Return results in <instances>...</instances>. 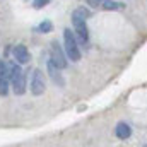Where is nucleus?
<instances>
[{
    "mask_svg": "<svg viewBox=\"0 0 147 147\" xmlns=\"http://www.w3.org/2000/svg\"><path fill=\"white\" fill-rule=\"evenodd\" d=\"M9 77H10V84L14 87V92L19 94V96L24 94V91H26V75L17 63H9Z\"/></svg>",
    "mask_w": 147,
    "mask_h": 147,
    "instance_id": "obj_1",
    "label": "nucleus"
},
{
    "mask_svg": "<svg viewBox=\"0 0 147 147\" xmlns=\"http://www.w3.org/2000/svg\"><path fill=\"white\" fill-rule=\"evenodd\" d=\"M63 46H65V53H67V58H70L72 62H79L80 60V50H79V45H77V39L74 36V33L70 29H65L63 31Z\"/></svg>",
    "mask_w": 147,
    "mask_h": 147,
    "instance_id": "obj_2",
    "label": "nucleus"
},
{
    "mask_svg": "<svg viewBox=\"0 0 147 147\" xmlns=\"http://www.w3.org/2000/svg\"><path fill=\"white\" fill-rule=\"evenodd\" d=\"M50 51H51V60L55 62V65L62 70L67 67V53H63V50L60 48V45L57 41H51V46H50Z\"/></svg>",
    "mask_w": 147,
    "mask_h": 147,
    "instance_id": "obj_3",
    "label": "nucleus"
},
{
    "mask_svg": "<svg viewBox=\"0 0 147 147\" xmlns=\"http://www.w3.org/2000/svg\"><path fill=\"white\" fill-rule=\"evenodd\" d=\"M31 92L34 94V96H39V94H43L45 92V75L43 72L36 69L34 72H33V77H31Z\"/></svg>",
    "mask_w": 147,
    "mask_h": 147,
    "instance_id": "obj_4",
    "label": "nucleus"
},
{
    "mask_svg": "<svg viewBox=\"0 0 147 147\" xmlns=\"http://www.w3.org/2000/svg\"><path fill=\"white\" fill-rule=\"evenodd\" d=\"M9 82H10V77H9V65L0 62V96H5L7 91H9Z\"/></svg>",
    "mask_w": 147,
    "mask_h": 147,
    "instance_id": "obj_5",
    "label": "nucleus"
},
{
    "mask_svg": "<svg viewBox=\"0 0 147 147\" xmlns=\"http://www.w3.org/2000/svg\"><path fill=\"white\" fill-rule=\"evenodd\" d=\"M12 55H14V58H16L17 63H28L29 58H31L29 51H28V48L24 45H16L14 50H12Z\"/></svg>",
    "mask_w": 147,
    "mask_h": 147,
    "instance_id": "obj_6",
    "label": "nucleus"
},
{
    "mask_svg": "<svg viewBox=\"0 0 147 147\" xmlns=\"http://www.w3.org/2000/svg\"><path fill=\"white\" fill-rule=\"evenodd\" d=\"M58 70H60V69L55 65V62H53V60H50V62H48V72H50V77L53 79V82H55V84L63 86V84H65V80H63V77L60 75Z\"/></svg>",
    "mask_w": 147,
    "mask_h": 147,
    "instance_id": "obj_7",
    "label": "nucleus"
},
{
    "mask_svg": "<svg viewBox=\"0 0 147 147\" xmlns=\"http://www.w3.org/2000/svg\"><path fill=\"white\" fill-rule=\"evenodd\" d=\"M91 16V12L87 10V9H84V7H79V9H75L72 14V22L74 24H77V22H84L87 17Z\"/></svg>",
    "mask_w": 147,
    "mask_h": 147,
    "instance_id": "obj_8",
    "label": "nucleus"
},
{
    "mask_svg": "<svg viewBox=\"0 0 147 147\" xmlns=\"http://www.w3.org/2000/svg\"><path fill=\"white\" fill-rule=\"evenodd\" d=\"M115 134H116V137H118V139H121V140H127V139L132 135V130H130V127H128L127 123H118V125H116V130H115Z\"/></svg>",
    "mask_w": 147,
    "mask_h": 147,
    "instance_id": "obj_9",
    "label": "nucleus"
},
{
    "mask_svg": "<svg viewBox=\"0 0 147 147\" xmlns=\"http://www.w3.org/2000/svg\"><path fill=\"white\" fill-rule=\"evenodd\" d=\"M74 28H75V33H77V36L80 38V41H87L89 33H87L86 21H84V22H77V24H74Z\"/></svg>",
    "mask_w": 147,
    "mask_h": 147,
    "instance_id": "obj_10",
    "label": "nucleus"
},
{
    "mask_svg": "<svg viewBox=\"0 0 147 147\" xmlns=\"http://www.w3.org/2000/svg\"><path fill=\"white\" fill-rule=\"evenodd\" d=\"M123 7H125V3H121V2L106 0V2L103 3V9H105V10H120V9H123Z\"/></svg>",
    "mask_w": 147,
    "mask_h": 147,
    "instance_id": "obj_11",
    "label": "nucleus"
},
{
    "mask_svg": "<svg viewBox=\"0 0 147 147\" xmlns=\"http://www.w3.org/2000/svg\"><path fill=\"white\" fill-rule=\"evenodd\" d=\"M38 31L39 33H51L53 31V24L50 21H43L39 26H38Z\"/></svg>",
    "mask_w": 147,
    "mask_h": 147,
    "instance_id": "obj_12",
    "label": "nucleus"
},
{
    "mask_svg": "<svg viewBox=\"0 0 147 147\" xmlns=\"http://www.w3.org/2000/svg\"><path fill=\"white\" fill-rule=\"evenodd\" d=\"M48 3H50V0H34V2H33V7H34V9H43V7L48 5Z\"/></svg>",
    "mask_w": 147,
    "mask_h": 147,
    "instance_id": "obj_13",
    "label": "nucleus"
},
{
    "mask_svg": "<svg viewBox=\"0 0 147 147\" xmlns=\"http://www.w3.org/2000/svg\"><path fill=\"white\" fill-rule=\"evenodd\" d=\"M103 2H106V0H103Z\"/></svg>",
    "mask_w": 147,
    "mask_h": 147,
    "instance_id": "obj_14",
    "label": "nucleus"
}]
</instances>
